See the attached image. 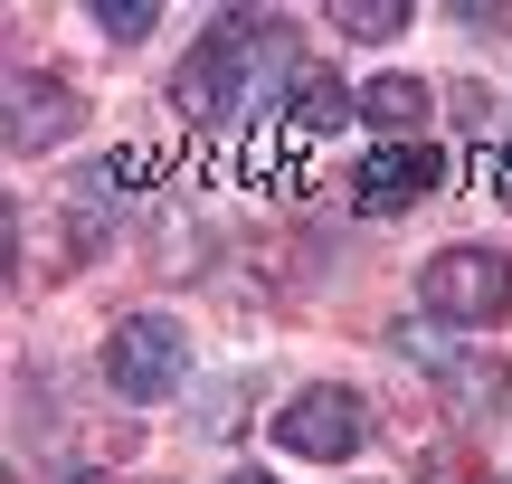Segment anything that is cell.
<instances>
[{
    "label": "cell",
    "instance_id": "obj_13",
    "mask_svg": "<svg viewBox=\"0 0 512 484\" xmlns=\"http://www.w3.org/2000/svg\"><path fill=\"white\" fill-rule=\"evenodd\" d=\"M76 484H105V466H86V475H76Z\"/></svg>",
    "mask_w": 512,
    "mask_h": 484
},
{
    "label": "cell",
    "instance_id": "obj_10",
    "mask_svg": "<svg viewBox=\"0 0 512 484\" xmlns=\"http://www.w3.org/2000/svg\"><path fill=\"white\" fill-rule=\"evenodd\" d=\"M95 29H105V38H152V0H105Z\"/></svg>",
    "mask_w": 512,
    "mask_h": 484
},
{
    "label": "cell",
    "instance_id": "obj_8",
    "mask_svg": "<svg viewBox=\"0 0 512 484\" xmlns=\"http://www.w3.org/2000/svg\"><path fill=\"white\" fill-rule=\"evenodd\" d=\"M332 29H351V38H399L408 10H389V0H351V10H332Z\"/></svg>",
    "mask_w": 512,
    "mask_h": 484
},
{
    "label": "cell",
    "instance_id": "obj_6",
    "mask_svg": "<svg viewBox=\"0 0 512 484\" xmlns=\"http://www.w3.org/2000/svg\"><path fill=\"white\" fill-rule=\"evenodd\" d=\"M76 133V95L57 76H10V152H48Z\"/></svg>",
    "mask_w": 512,
    "mask_h": 484
},
{
    "label": "cell",
    "instance_id": "obj_12",
    "mask_svg": "<svg viewBox=\"0 0 512 484\" xmlns=\"http://www.w3.org/2000/svg\"><path fill=\"white\" fill-rule=\"evenodd\" d=\"M228 484H275V475H256V466H238V475H228Z\"/></svg>",
    "mask_w": 512,
    "mask_h": 484
},
{
    "label": "cell",
    "instance_id": "obj_4",
    "mask_svg": "<svg viewBox=\"0 0 512 484\" xmlns=\"http://www.w3.org/2000/svg\"><path fill=\"white\" fill-rule=\"evenodd\" d=\"M238 86H256V29L247 19H219V29L200 38V57L181 67V114H228L238 105Z\"/></svg>",
    "mask_w": 512,
    "mask_h": 484
},
{
    "label": "cell",
    "instance_id": "obj_2",
    "mask_svg": "<svg viewBox=\"0 0 512 484\" xmlns=\"http://www.w3.org/2000/svg\"><path fill=\"white\" fill-rule=\"evenodd\" d=\"M190 371V342H181V314H124L105 342V380L124 399H171Z\"/></svg>",
    "mask_w": 512,
    "mask_h": 484
},
{
    "label": "cell",
    "instance_id": "obj_5",
    "mask_svg": "<svg viewBox=\"0 0 512 484\" xmlns=\"http://www.w3.org/2000/svg\"><path fill=\"white\" fill-rule=\"evenodd\" d=\"M437 171H446V162H437L427 143H380V152L361 162V181H351V200H361L370 219H389V209L427 200V190H437Z\"/></svg>",
    "mask_w": 512,
    "mask_h": 484
},
{
    "label": "cell",
    "instance_id": "obj_11",
    "mask_svg": "<svg viewBox=\"0 0 512 484\" xmlns=\"http://www.w3.org/2000/svg\"><path fill=\"white\" fill-rule=\"evenodd\" d=\"M494 190H503V200H512V152H503V162H494Z\"/></svg>",
    "mask_w": 512,
    "mask_h": 484
},
{
    "label": "cell",
    "instance_id": "obj_7",
    "mask_svg": "<svg viewBox=\"0 0 512 484\" xmlns=\"http://www.w3.org/2000/svg\"><path fill=\"white\" fill-rule=\"evenodd\" d=\"M351 105H361L370 124L389 133V143H418V133H427V105H437V95H427L418 76H370V86L351 95Z\"/></svg>",
    "mask_w": 512,
    "mask_h": 484
},
{
    "label": "cell",
    "instance_id": "obj_1",
    "mask_svg": "<svg viewBox=\"0 0 512 484\" xmlns=\"http://www.w3.org/2000/svg\"><path fill=\"white\" fill-rule=\"evenodd\" d=\"M418 304L437 323H456V333H475V323H494L512 304V257H494V247H437L418 276Z\"/></svg>",
    "mask_w": 512,
    "mask_h": 484
},
{
    "label": "cell",
    "instance_id": "obj_3",
    "mask_svg": "<svg viewBox=\"0 0 512 484\" xmlns=\"http://www.w3.org/2000/svg\"><path fill=\"white\" fill-rule=\"evenodd\" d=\"M361 437H370V418H361V399H351V390H304V399L275 409V447H285V456H313V466L361 456Z\"/></svg>",
    "mask_w": 512,
    "mask_h": 484
},
{
    "label": "cell",
    "instance_id": "obj_9",
    "mask_svg": "<svg viewBox=\"0 0 512 484\" xmlns=\"http://www.w3.org/2000/svg\"><path fill=\"white\" fill-rule=\"evenodd\" d=\"M418 484H494V475H484L465 447H427V456H418Z\"/></svg>",
    "mask_w": 512,
    "mask_h": 484
}]
</instances>
